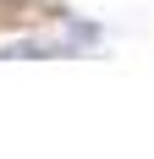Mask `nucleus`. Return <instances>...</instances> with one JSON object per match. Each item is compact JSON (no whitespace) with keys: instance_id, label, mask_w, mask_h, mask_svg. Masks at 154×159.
Instances as JSON below:
<instances>
[{"instance_id":"f257e3e1","label":"nucleus","mask_w":154,"mask_h":159,"mask_svg":"<svg viewBox=\"0 0 154 159\" xmlns=\"http://www.w3.org/2000/svg\"><path fill=\"white\" fill-rule=\"evenodd\" d=\"M0 6H6V11H11V16H22V11H33L39 0H0Z\"/></svg>"}]
</instances>
